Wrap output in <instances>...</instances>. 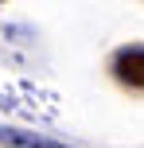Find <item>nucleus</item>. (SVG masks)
<instances>
[{
  "instance_id": "obj_1",
  "label": "nucleus",
  "mask_w": 144,
  "mask_h": 148,
  "mask_svg": "<svg viewBox=\"0 0 144 148\" xmlns=\"http://www.w3.org/2000/svg\"><path fill=\"white\" fill-rule=\"evenodd\" d=\"M0 144H4V148H66V144L47 140V136H35V133H16V129H0Z\"/></svg>"
}]
</instances>
